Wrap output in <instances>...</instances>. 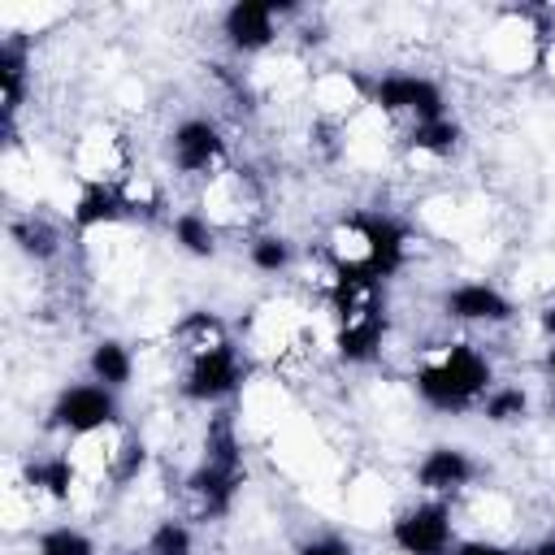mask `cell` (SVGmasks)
Wrapping results in <instances>:
<instances>
[{"instance_id":"cell-6","label":"cell","mask_w":555,"mask_h":555,"mask_svg":"<svg viewBox=\"0 0 555 555\" xmlns=\"http://www.w3.org/2000/svg\"><path fill=\"white\" fill-rule=\"evenodd\" d=\"M169 169H178L182 178H212L230 165V147H225V134L212 117H182L173 130H169Z\"/></svg>"},{"instance_id":"cell-18","label":"cell","mask_w":555,"mask_h":555,"mask_svg":"<svg viewBox=\"0 0 555 555\" xmlns=\"http://www.w3.org/2000/svg\"><path fill=\"white\" fill-rule=\"evenodd\" d=\"M460 143H464V126L447 113V117H434V121H416V126H408V134H403V147H408V156L416 160H451L455 152H460Z\"/></svg>"},{"instance_id":"cell-25","label":"cell","mask_w":555,"mask_h":555,"mask_svg":"<svg viewBox=\"0 0 555 555\" xmlns=\"http://www.w3.org/2000/svg\"><path fill=\"white\" fill-rule=\"evenodd\" d=\"M35 555H100V546L82 525H48L35 538Z\"/></svg>"},{"instance_id":"cell-28","label":"cell","mask_w":555,"mask_h":555,"mask_svg":"<svg viewBox=\"0 0 555 555\" xmlns=\"http://www.w3.org/2000/svg\"><path fill=\"white\" fill-rule=\"evenodd\" d=\"M516 555H555V529L551 533H542V538H533L529 546H520Z\"/></svg>"},{"instance_id":"cell-30","label":"cell","mask_w":555,"mask_h":555,"mask_svg":"<svg viewBox=\"0 0 555 555\" xmlns=\"http://www.w3.org/2000/svg\"><path fill=\"white\" fill-rule=\"evenodd\" d=\"M542 364H546V373H551V377H555V343H551V347H546V356H542Z\"/></svg>"},{"instance_id":"cell-2","label":"cell","mask_w":555,"mask_h":555,"mask_svg":"<svg viewBox=\"0 0 555 555\" xmlns=\"http://www.w3.org/2000/svg\"><path fill=\"white\" fill-rule=\"evenodd\" d=\"M369 104L390 121H434V117H447V91L438 78L429 74H416V69H395V74H382V78H369Z\"/></svg>"},{"instance_id":"cell-3","label":"cell","mask_w":555,"mask_h":555,"mask_svg":"<svg viewBox=\"0 0 555 555\" xmlns=\"http://www.w3.org/2000/svg\"><path fill=\"white\" fill-rule=\"evenodd\" d=\"M48 425L65 438H87V434L117 429L121 425V399H117V390H108L100 382H69L52 395Z\"/></svg>"},{"instance_id":"cell-21","label":"cell","mask_w":555,"mask_h":555,"mask_svg":"<svg viewBox=\"0 0 555 555\" xmlns=\"http://www.w3.org/2000/svg\"><path fill=\"white\" fill-rule=\"evenodd\" d=\"M117 191H121V204H126V217H130V221H152V217L165 212V191H160V182H156L152 173H143V169H130V173L117 182Z\"/></svg>"},{"instance_id":"cell-8","label":"cell","mask_w":555,"mask_h":555,"mask_svg":"<svg viewBox=\"0 0 555 555\" xmlns=\"http://www.w3.org/2000/svg\"><path fill=\"white\" fill-rule=\"evenodd\" d=\"M264 191L256 182L251 169H238V165H225L221 173H212L199 191V212L217 225V230H238L256 217Z\"/></svg>"},{"instance_id":"cell-1","label":"cell","mask_w":555,"mask_h":555,"mask_svg":"<svg viewBox=\"0 0 555 555\" xmlns=\"http://www.w3.org/2000/svg\"><path fill=\"white\" fill-rule=\"evenodd\" d=\"M490 386H494V364L468 338H451V343L425 347L416 369H412L416 399L425 408H434V412H447V416H464V412L481 408Z\"/></svg>"},{"instance_id":"cell-10","label":"cell","mask_w":555,"mask_h":555,"mask_svg":"<svg viewBox=\"0 0 555 555\" xmlns=\"http://www.w3.org/2000/svg\"><path fill=\"white\" fill-rule=\"evenodd\" d=\"M477 473H481V464L473 460L468 447H460V442H434V447L416 460L412 481H416V490H421L425 499H447V503H455L460 494L473 490Z\"/></svg>"},{"instance_id":"cell-14","label":"cell","mask_w":555,"mask_h":555,"mask_svg":"<svg viewBox=\"0 0 555 555\" xmlns=\"http://www.w3.org/2000/svg\"><path fill=\"white\" fill-rule=\"evenodd\" d=\"M225 343H234L230 338V325L212 312V308H191V312H182L173 325H169V351L186 364V360H195V356H208V351H217V347H225Z\"/></svg>"},{"instance_id":"cell-15","label":"cell","mask_w":555,"mask_h":555,"mask_svg":"<svg viewBox=\"0 0 555 555\" xmlns=\"http://www.w3.org/2000/svg\"><path fill=\"white\" fill-rule=\"evenodd\" d=\"M30 95V39L26 35H4L0 39V108H4V130L13 134V121Z\"/></svg>"},{"instance_id":"cell-27","label":"cell","mask_w":555,"mask_h":555,"mask_svg":"<svg viewBox=\"0 0 555 555\" xmlns=\"http://www.w3.org/2000/svg\"><path fill=\"white\" fill-rule=\"evenodd\" d=\"M295 555H356V546H351L347 538H338V533H321V538L299 542Z\"/></svg>"},{"instance_id":"cell-29","label":"cell","mask_w":555,"mask_h":555,"mask_svg":"<svg viewBox=\"0 0 555 555\" xmlns=\"http://www.w3.org/2000/svg\"><path fill=\"white\" fill-rule=\"evenodd\" d=\"M538 330H542V334H546V338L555 343V299H551V304H546V308L538 312Z\"/></svg>"},{"instance_id":"cell-5","label":"cell","mask_w":555,"mask_h":555,"mask_svg":"<svg viewBox=\"0 0 555 555\" xmlns=\"http://www.w3.org/2000/svg\"><path fill=\"white\" fill-rule=\"evenodd\" d=\"M243 382H247V356H243L238 343H225V347H217V351L195 356V360L182 364V373H178V395H182L186 403L212 408V403L234 399V395L243 390Z\"/></svg>"},{"instance_id":"cell-23","label":"cell","mask_w":555,"mask_h":555,"mask_svg":"<svg viewBox=\"0 0 555 555\" xmlns=\"http://www.w3.org/2000/svg\"><path fill=\"white\" fill-rule=\"evenodd\" d=\"M477 412L486 416V425H520L529 416V390L512 382H494Z\"/></svg>"},{"instance_id":"cell-22","label":"cell","mask_w":555,"mask_h":555,"mask_svg":"<svg viewBox=\"0 0 555 555\" xmlns=\"http://www.w3.org/2000/svg\"><path fill=\"white\" fill-rule=\"evenodd\" d=\"M247 264L264 278H282L295 264V243L286 234H251L247 238Z\"/></svg>"},{"instance_id":"cell-20","label":"cell","mask_w":555,"mask_h":555,"mask_svg":"<svg viewBox=\"0 0 555 555\" xmlns=\"http://www.w3.org/2000/svg\"><path fill=\"white\" fill-rule=\"evenodd\" d=\"M169 238H173V247L186 251L191 260H212L221 230H217L199 208H182V212L169 217Z\"/></svg>"},{"instance_id":"cell-13","label":"cell","mask_w":555,"mask_h":555,"mask_svg":"<svg viewBox=\"0 0 555 555\" xmlns=\"http://www.w3.org/2000/svg\"><path fill=\"white\" fill-rule=\"evenodd\" d=\"M74 178L82 182H121L134 165H130V147L121 134H113L108 126H91L87 134H78L74 152H69Z\"/></svg>"},{"instance_id":"cell-16","label":"cell","mask_w":555,"mask_h":555,"mask_svg":"<svg viewBox=\"0 0 555 555\" xmlns=\"http://www.w3.org/2000/svg\"><path fill=\"white\" fill-rule=\"evenodd\" d=\"M130 221L126 217V204H121V191L117 182H82L74 204H69V225L78 234H95V230H113Z\"/></svg>"},{"instance_id":"cell-19","label":"cell","mask_w":555,"mask_h":555,"mask_svg":"<svg viewBox=\"0 0 555 555\" xmlns=\"http://www.w3.org/2000/svg\"><path fill=\"white\" fill-rule=\"evenodd\" d=\"M134 369H139L134 347L121 343V338H95L91 351H87V373H91V382H100V386H108V390H117V395L134 382Z\"/></svg>"},{"instance_id":"cell-7","label":"cell","mask_w":555,"mask_h":555,"mask_svg":"<svg viewBox=\"0 0 555 555\" xmlns=\"http://www.w3.org/2000/svg\"><path fill=\"white\" fill-rule=\"evenodd\" d=\"M295 4L278 0H238L221 13V39L238 56H260L282 39V17H291Z\"/></svg>"},{"instance_id":"cell-11","label":"cell","mask_w":555,"mask_h":555,"mask_svg":"<svg viewBox=\"0 0 555 555\" xmlns=\"http://www.w3.org/2000/svg\"><path fill=\"white\" fill-rule=\"evenodd\" d=\"M17 490L30 499V507H35V503H43V507H65V503H78V494L91 490V486L82 481V473H78V464L69 460V451H52V455H35V460L22 464Z\"/></svg>"},{"instance_id":"cell-4","label":"cell","mask_w":555,"mask_h":555,"mask_svg":"<svg viewBox=\"0 0 555 555\" xmlns=\"http://www.w3.org/2000/svg\"><path fill=\"white\" fill-rule=\"evenodd\" d=\"M390 546L399 555H451L455 551V507L447 499H416L399 507L386 525Z\"/></svg>"},{"instance_id":"cell-17","label":"cell","mask_w":555,"mask_h":555,"mask_svg":"<svg viewBox=\"0 0 555 555\" xmlns=\"http://www.w3.org/2000/svg\"><path fill=\"white\" fill-rule=\"evenodd\" d=\"M9 238H13V247L26 256V260H35V264H48V260H56L61 256V247H65V234H61V225L52 221V217H43V212H17L13 221H9Z\"/></svg>"},{"instance_id":"cell-24","label":"cell","mask_w":555,"mask_h":555,"mask_svg":"<svg viewBox=\"0 0 555 555\" xmlns=\"http://www.w3.org/2000/svg\"><path fill=\"white\" fill-rule=\"evenodd\" d=\"M143 555H195V529L182 516H165L143 538Z\"/></svg>"},{"instance_id":"cell-9","label":"cell","mask_w":555,"mask_h":555,"mask_svg":"<svg viewBox=\"0 0 555 555\" xmlns=\"http://www.w3.org/2000/svg\"><path fill=\"white\" fill-rule=\"evenodd\" d=\"M243 464H225V460H195V468L182 477V499L191 507V520H221L230 516V507L238 503L243 490Z\"/></svg>"},{"instance_id":"cell-26","label":"cell","mask_w":555,"mask_h":555,"mask_svg":"<svg viewBox=\"0 0 555 555\" xmlns=\"http://www.w3.org/2000/svg\"><path fill=\"white\" fill-rule=\"evenodd\" d=\"M451 555H516V546H507L494 533H473V538H460Z\"/></svg>"},{"instance_id":"cell-12","label":"cell","mask_w":555,"mask_h":555,"mask_svg":"<svg viewBox=\"0 0 555 555\" xmlns=\"http://www.w3.org/2000/svg\"><path fill=\"white\" fill-rule=\"evenodd\" d=\"M442 317L460 321V325H512L516 321V304L507 291H499L486 278H468L442 291Z\"/></svg>"}]
</instances>
